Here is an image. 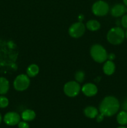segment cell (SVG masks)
Wrapping results in <instances>:
<instances>
[{"label": "cell", "mask_w": 127, "mask_h": 128, "mask_svg": "<svg viewBox=\"0 0 127 128\" xmlns=\"http://www.w3.org/2000/svg\"><path fill=\"white\" fill-rule=\"evenodd\" d=\"M121 22H122V24L123 26V28H127V14L124 15L123 16V18H122Z\"/></svg>", "instance_id": "ffe728a7"}, {"label": "cell", "mask_w": 127, "mask_h": 128, "mask_svg": "<svg viewBox=\"0 0 127 128\" xmlns=\"http://www.w3.org/2000/svg\"><path fill=\"white\" fill-rule=\"evenodd\" d=\"M123 2H124L125 4L127 6V0H123Z\"/></svg>", "instance_id": "484cf974"}, {"label": "cell", "mask_w": 127, "mask_h": 128, "mask_svg": "<svg viewBox=\"0 0 127 128\" xmlns=\"http://www.w3.org/2000/svg\"><path fill=\"white\" fill-rule=\"evenodd\" d=\"M82 91L85 95L91 97L97 94L98 90H97V86L93 84L87 83L83 85L82 88Z\"/></svg>", "instance_id": "9c48e42d"}, {"label": "cell", "mask_w": 127, "mask_h": 128, "mask_svg": "<svg viewBox=\"0 0 127 128\" xmlns=\"http://www.w3.org/2000/svg\"><path fill=\"white\" fill-rule=\"evenodd\" d=\"M85 27L82 22H75L70 27L68 33L70 36L74 38L81 37L84 34Z\"/></svg>", "instance_id": "52a82bcc"}, {"label": "cell", "mask_w": 127, "mask_h": 128, "mask_svg": "<svg viewBox=\"0 0 127 128\" xmlns=\"http://www.w3.org/2000/svg\"><path fill=\"white\" fill-rule=\"evenodd\" d=\"M126 12H127V11H126Z\"/></svg>", "instance_id": "f546056e"}, {"label": "cell", "mask_w": 127, "mask_h": 128, "mask_svg": "<svg viewBox=\"0 0 127 128\" xmlns=\"http://www.w3.org/2000/svg\"><path fill=\"white\" fill-rule=\"evenodd\" d=\"M122 109H123L124 111H127V98H126L123 104H122Z\"/></svg>", "instance_id": "603a6c76"}, {"label": "cell", "mask_w": 127, "mask_h": 128, "mask_svg": "<svg viewBox=\"0 0 127 128\" xmlns=\"http://www.w3.org/2000/svg\"><path fill=\"white\" fill-rule=\"evenodd\" d=\"M80 86L75 81H70L67 82L64 87L65 94L68 97H75L80 92Z\"/></svg>", "instance_id": "8992f818"}, {"label": "cell", "mask_w": 127, "mask_h": 128, "mask_svg": "<svg viewBox=\"0 0 127 128\" xmlns=\"http://www.w3.org/2000/svg\"><path fill=\"white\" fill-rule=\"evenodd\" d=\"M103 118H104V116H103L102 114H98L97 116V122H102V121H103Z\"/></svg>", "instance_id": "7402d4cb"}, {"label": "cell", "mask_w": 127, "mask_h": 128, "mask_svg": "<svg viewBox=\"0 0 127 128\" xmlns=\"http://www.w3.org/2000/svg\"><path fill=\"white\" fill-rule=\"evenodd\" d=\"M39 69L37 65L32 64H31L27 69V74L29 77H34L39 73Z\"/></svg>", "instance_id": "2e32d148"}, {"label": "cell", "mask_w": 127, "mask_h": 128, "mask_svg": "<svg viewBox=\"0 0 127 128\" xmlns=\"http://www.w3.org/2000/svg\"><path fill=\"white\" fill-rule=\"evenodd\" d=\"M18 128H29V124L26 122L24 121H21L18 123Z\"/></svg>", "instance_id": "44dd1931"}, {"label": "cell", "mask_w": 127, "mask_h": 128, "mask_svg": "<svg viewBox=\"0 0 127 128\" xmlns=\"http://www.w3.org/2000/svg\"><path fill=\"white\" fill-rule=\"evenodd\" d=\"M90 54L94 61L100 63L105 61L108 56L104 48L100 44H95L92 46L90 49Z\"/></svg>", "instance_id": "3957f363"}, {"label": "cell", "mask_w": 127, "mask_h": 128, "mask_svg": "<svg viewBox=\"0 0 127 128\" xmlns=\"http://www.w3.org/2000/svg\"><path fill=\"white\" fill-rule=\"evenodd\" d=\"M9 101L4 96H0V108H4L8 106Z\"/></svg>", "instance_id": "d6986e66"}, {"label": "cell", "mask_w": 127, "mask_h": 128, "mask_svg": "<svg viewBox=\"0 0 127 128\" xmlns=\"http://www.w3.org/2000/svg\"><path fill=\"white\" fill-rule=\"evenodd\" d=\"M4 121L9 126H14L19 122L20 116L15 112H7L4 117Z\"/></svg>", "instance_id": "ba28073f"}, {"label": "cell", "mask_w": 127, "mask_h": 128, "mask_svg": "<svg viewBox=\"0 0 127 128\" xmlns=\"http://www.w3.org/2000/svg\"><path fill=\"white\" fill-rule=\"evenodd\" d=\"M126 37H127V32H126Z\"/></svg>", "instance_id": "f1b7e54d"}, {"label": "cell", "mask_w": 127, "mask_h": 128, "mask_svg": "<svg viewBox=\"0 0 127 128\" xmlns=\"http://www.w3.org/2000/svg\"><path fill=\"white\" fill-rule=\"evenodd\" d=\"M115 64L112 62V61H108L103 65V72L107 75H112L115 72Z\"/></svg>", "instance_id": "8fae6325"}, {"label": "cell", "mask_w": 127, "mask_h": 128, "mask_svg": "<svg viewBox=\"0 0 127 128\" xmlns=\"http://www.w3.org/2000/svg\"><path fill=\"white\" fill-rule=\"evenodd\" d=\"M98 110L96 108L93 106H88L84 110V114L87 118H95L98 115Z\"/></svg>", "instance_id": "7c38bea8"}, {"label": "cell", "mask_w": 127, "mask_h": 128, "mask_svg": "<svg viewBox=\"0 0 127 128\" xmlns=\"http://www.w3.org/2000/svg\"><path fill=\"white\" fill-rule=\"evenodd\" d=\"M86 26L88 30L95 31L99 30L100 28V24L96 20H90L86 24Z\"/></svg>", "instance_id": "9a60e30c"}, {"label": "cell", "mask_w": 127, "mask_h": 128, "mask_svg": "<svg viewBox=\"0 0 127 128\" xmlns=\"http://www.w3.org/2000/svg\"><path fill=\"white\" fill-rule=\"evenodd\" d=\"M118 128H125V127H123V126H121V127H118Z\"/></svg>", "instance_id": "83f0119b"}, {"label": "cell", "mask_w": 127, "mask_h": 128, "mask_svg": "<svg viewBox=\"0 0 127 128\" xmlns=\"http://www.w3.org/2000/svg\"><path fill=\"white\" fill-rule=\"evenodd\" d=\"M36 118V113L31 110H26L22 113V118L25 121H30Z\"/></svg>", "instance_id": "4fadbf2b"}, {"label": "cell", "mask_w": 127, "mask_h": 128, "mask_svg": "<svg viewBox=\"0 0 127 128\" xmlns=\"http://www.w3.org/2000/svg\"><path fill=\"white\" fill-rule=\"evenodd\" d=\"M125 35L124 31L122 28L119 27L113 28L107 33V40L112 44H120L124 40Z\"/></svg>", "instance_id": "7a4b0ae2"}, {"label": "cell", "mask_w": 127, "mask_h": 128, "mask_svg": "<svg viewBox=\"0 0 127 128\" xmlns=\"http://www.w3.org/2000/svg\"><path fill=\"white\" fill-rule=\"evenodd\" d=\"M83 18H84V17H83V16L82 14H80V15H79V16H78V20H79V22H81V21L83 20Z\"/></svg>", "instance_id": "d4e9b609"}, {"label": "cell", "mask_w": 127, "mask_h": 128, "mask_svg": "<svg viewBox=\"0 0 127 128\" xmlns=\"http://www.w3.org/2000/svg\"><path fill=\"white\" fill-rule=\"evenodd\" d=\"M92 12L95 15L103 16L107 14L109 11V6L106 2L103 1H98L92 6Z\"/></svg>", "instance_id": "5b68a950"}, {"label": "cell", "mask_w": 127, "mask_h": 128, "mask_svg": "<svg viewBox=\"0 0 127 128\" xmlns=\"http://www.w3.org/2000/svg\"><path fill=\"white\" fill-rule=\"evenodd\" d=\"M1 120H2V118H1V114H0V123H1Z\"/></svg>", "instance_id": "4316f807"}, {"label": "cell", "mask_w": 127, "mask_h": 128, "mask_svg": "<svg viewBox=\"0 0 127 128\" xmlns=\"http://www.w3.org/2000/svg\"><path fill=\"white\" fill-rule=\"evenodd\" d=\"M127 8L125 6L121 4H118L113 6L111 10V14L114 17H120L125 13Z\"/></svg>", "instance_id": "30bf717a"}, {"label": "cell", "mask_w": 127, "mask_h": 128, "mask_svg": "<svg viewBox=\"0 0 127 128\" xmlns=\"http://www.w3.org/2000/svg\"><path fill=\"white\" fill-rule=\"evenodd\" d=\"M107 58H108V60H109L110 61H113V60L115 58V55L113 53H110L108 55Z\"/></svg>", "instance_id": "cb8c5ba5"}, {"label": "cell", "mask_w": 127, "mask_h": 128, "mask_svg": "<svg viewBox=\"0 0 127 128\" xmlns=\"http://www.w3.org/2000/svg\"><path fill=\"white\" fill-rule=\"evenodd\" d=\"M119 108L118 100L113 96H107L101 102L99 111L104 116H112L118 112Z\"/></svg>", "instance_id": "6da1fadb"}, {"label": "cell", "mask_w": 127, "mask_h": 128, "mask_svg": "<svg viewBox=\"0 0 127 128\" xmlns=\"http://www.w3.org/2000/svg\"><path fill=\"white\" fill-rule=\"evenodd\" d=\"M117 122L121 125L127 124V111H123L119 112L117 117Z\"/></svg>", "instance_id": "e0dca14e"}, {"label": "cell", "mask_w": 127, "mask_h": 128, "mask_svg": "<svg viewBox=\"0 0 127 128\" xmlns=\"http://www.w3.org/2000/svg\"><path fill=\"white\" fill-rule=\"evenodd\" d=\"M29 84L30 80L27 75L20 74L15 79L14 81V87L17 91H24L29 87Z\"/></svg>", "instance_id": "277c9868"}, {"label": "cell", "mask_w": 127, "mask_h": 128, "mask_svg": "<svg viewBox=\"0 0 127 128\" xmlns=\"http://www.w3.org/2000/svg\"><path fill=\"white\" fill-rule=\"evenodd\" d=\"M85 78V74L84 72L82 71H78L76 72L75 75V78L76 81L78 82H82L84 80Z\"/></svg>", "instance_id": "ac0fdd59"}, {"label": "cell", "mask_w": 127, "mask_h": 128, "mask_svg": "<svg viewBox=\"0 0 127 128\" xmlns=\"http://www.w3.org/2000/svg\"><path fill=\"white\" fill-rule=\"evenodd\" d=\"M9 87V81L4 78H0V94H6L8 91Z\"/></svg>", "instance_id": "5bb4252c"}]
</instances>
